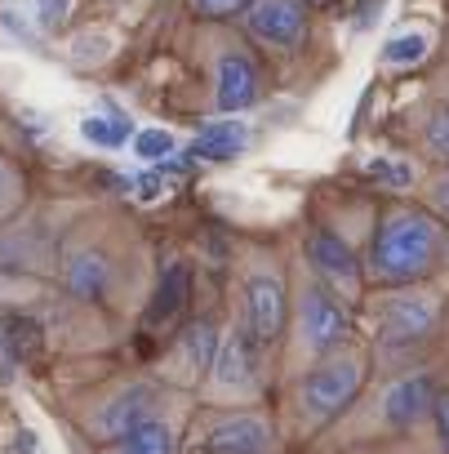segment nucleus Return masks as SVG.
I'll use <instances>...</instances> for the list:
<instances>
[{
    "mask_svg": "<svg viewBox=\"0 0 449 454\" xmlns=\"http://www.w3.org/2000/svg\"><path fill=\"white\" fill-rule=\"evenodd\" d=\"M191 303V268L182 259H174L169 268H160L151 294H147V308H143V330H178L182 325V312Z\"/></svg>",
    "mask_w": 449,
    "mask_h": 454,
    "instance_id": "13",
    "label": "nucleus"
},
{
    "mask_svg": "<svg viewBox=\"0 0 449 454\" xmlns=\"http://www.w3.org/2000/svg\"><path fill=\"white\" fill-rule=\"evenodd\" d=\"M307 5H334V0H307Z\"/></svg>",
    "mask_w": 449,
    "mask_h": 454,
    "instance_id": "31",
    "label": "nucleus"
},
{
    "mask_svg": "<svg viewBox=\"0 0 449 454\" xmlns=\"http://www.w3.org/2000/svg\"><path fill=\"white\" fill-rule=\"evenodd\" d=\"M27 200V183H23V169L10 160V152L0 147V223H10Z\"/></svg>",
    "mask_w": 449,
    "mask_h": 454,
    "instance_id": "18",
    "label": "nucleus"
},
{
    "mask_svg": "<svg viewBox=\"0 0 449 454\" xmlns=\"http://www.w3.org/2000/svg\"><path fill=\"white\" fill-rule=\"evenodd\" d=\"M14 441H19V445H14L19 454H36V432H27V427H23V432H19Z\"/></svg>",
    "mask_w": 449,
    "mask_h": 454,
    "instance_id": "30",
    "label": "nucleus"
},
{
    "mask_svg": "<svg viewBox=\"0 0 449 454\" xmlns=\"http://www.w3.org/2000/svg\"><path fill=\"white\" fill-rule=\"evenodd\" d=\"M250 41L276 54H294L307 41V0H250L241 10Z\"/></svg>",
    "mask_w": 449,
    "mask_h": 454,
    "instance_id": "9",
    "label": "nucleus"
},
{
    "mask_svg": "<svg viewBox=\"0 0 449 454\" xmlns=\"http://www.w3.org/2000/svg\"><path fill=\"white\" fill-rule=\"evenodd\" d=\"M174 152H178V143H174L169 129H138V134H134V156L147 160V165H160V160H169Z\"/></svg>",
    "mask_w": 449,
    "mask_h": 454,
    "instance_id": "22",
    "label": "nucleus"
},
{
    "mask_svg": "<svg viewBox=\"0 0 449 454\" xmlns=\"http://www.w3.org/2000/svg\"><path fill=\"white\" fill-rule=\"evenodd\" d=\"M67 14H72V0H36V32H45V36L63 32Z\"/></svg>",
    "mask_w": 449,
    "mask_h": 454,
    "instance_id": "24",
    "label": "nucleus"
},
{
    "mask_svg": "<svg viewBox=\"0 0 449 454\" xmlns=\"http://www.w3.org/2000/svg\"><path fill=\"white\" fill-rule=\"evenodd\" d=\"M303 250H307L312 277H316L321 286H329L334 294H356V290H360L365 268H360L356 250H352L338 232H329V227H312V232L303 237Z\"/></svg>",
    "mask_w": 449,
    "mask_h": 454,
    "instance_id": "11",
    "label": "nucleus"
},
{
    "mask_svg": "<svg viewBox=\"0 0 449 454\" xmlns=\"http://www.w3.org/2000/svg\"><path fill=\"white\" fill-rule=\"evenodd\" d=\"M58 286L67 290V299L76 303H107L116 290V272H120V254L112 250L103 227H81V232L63 237L58 246Z\"/></svg>",
    "mask_w": 449,
    "mask_h": 454,
    "instance_id": "2",
    "label": "nucleus"
},
{
    "mask_svg": "<svg viewBox=\"0 0 449 454\" xmlns=\"http://www.w3.org/2000/svg\"><path fill=\"white\" fill-rule=\"evenodd\" d=\"M209 392L213 396H254L259 392V348L254 339L245 334V325L236 321L232 330H222L218 339V352L209 361Z\"/></svg>",
    "mask_w": 449,
    "mask_h": 454,
    "instance_id": "8",
    "label": "nucleus"
},
{
    "mask_svg": "<svg viewBox=\"0 0 449 454\" xmlns=\"http://www.w3.org/2000/svg\"><path fill=\"white\" fill-rule=\"evenodd\" d=\"M378 5H383V0H360V10H356L360 19H356V27H369V23H374V14H378Z\"/></svg>",
    "mask_w": 449,
    "mask_h": 454,
    "instance_id": "29",
    "label": "nucleus"
},
{
    "mask_svg": "<svg viewBox=\"0 0 449 454\" xmlns=\"http://www.w3.org/2000/svg\"><path fill=\"white\" fill-rule=\"evenodd\" d=\"M81 138L85 143H94V147H125L129 143V121L125 116H98V112H89L85 121H81Z\"/></svg>",
    "mask_w": 449,
    "mask_h": 454,
    "instance_id": "19",
    "label": "nucleus"
},
{
    "mask_svg": "<svg viewBox=\"0 0 449 454\" xmlns=\"http://www.w3.org/2000/svg\"><path fill=\"white\" fill-rule=\"evenodd\" d=\"M245 147H250V125H245V121H213V125H205V129L191 138L187 156H191L196 165H228V160H236Z\"/></svg>",
    "mask_w": 449,
    "mask_h": 454,
    "instance_id": "16",
    "label": "nucleus"
},
{
    "mask_svg": "<svg viewBox=\"0 0 449 454\" xmlns=\"http://www.w3.org/2000/svg\"><path fill=\"white\" fill-rule=\"evenodd\" d=\"M431 205H436V218L449 223V178H436V187H431Z\"/></svg>",
    "mask_w": 449,
    "mask_h": 454,
    "instance_id": "28",
    "label": "nucleus"
},
{
    "mask_svg": "<svg viewBox=\"0 0 449 454\" xmlns=\"http://www.w3.org/2000/svg\"><path fill=\"white\" fill-rule=\"evenodd\" d=\"M365 174L378 178V183L391 187V192H405V187L414 183V169H409L405 160H396V156H369V160H365Z\"/></svg>",
    "mask_w": 449,
    "mask_h": 454,
    "instance_id": "23",
    "label": "nucleus"
},
{
    "mask_svg": "<svg viewBox=\"0 0 449 454\" xmlns=\"http://www.w3.org/2000/svg\"><path fill=\"white\" fill-rule=\"evenodd\" d=\"M259 98H263V76L254 59L241 45H222V54H213V112L241 116Z\"/></svg>",
    "mask_w": 449,
    "mask_h": 454,
    "instance_id": "10",
    "label": "nucleus"
},
{
    "mask_svg": "<svg viewBox=\"0 0 449 454\" xmlns=\"http://www.w3.org/2000/svg\"><path fill=\"white\" fill-rule=\"evenodd\" d=\"M431 401H436V383H431V374H405V379H396L391 387H387V396H383V419L391 423V427H414L418 419H427L431 414Z\"/></svg>",
    "mask_w": 449,
    "mask_h": 454,
    "instance_id": "15",
    "label": "nucleus"
},
{
    "mask_svg": "<svg viewBox=\"0 0 449 454\" xmlns=\"http://www.w3.org/2000/svg\"><path fill=\"white\" fill-rule=\"evenodd\" d=\"M436 325H440V299L431 290L405 286V290H391L378 303V343L387 352L427 343L436 334Z\"/></svg>",
    "mask_w": 449,
    "mask_h": 454,
    "instance_id": "6",
    "label": "nucleus"
},
{
    "mask_svg": "<svg viewBox=\"0 0 449 454\" xmlns=\"http://www.w3.org/2000/svg\"><path fill=\"white\" fill-rule=\"evenodd\" d=\"M360 383H365V361L352 356V352H329V356H321V365L303 379V387H298V410H303L312 423H325V419L343 414V410L356 401Z\"/></svg>",
    "mask_w": 449,
    "mask_h": 454,
    "instance_id": "5",
    "label": "nucleus"
},
{
    "mask_svg": "<svg viewBox=\"0 0 449 454\" xmlns=\"http://www.w3.org/2000/svg\"><path fill=\"white\" fill-rule=\"evenodd\" d=\"M160 396H165L160 383H151V379H125V383L98 392V401H89V410L81 414V427H85L89 441L107 445V441L125 436L129 427L156 419L160 414Z\"/></svg>",
    "mask_w": 449,
    "mask_h": 454,
    "instance_id": "4",
    "label": "nucleus"
},
{
    "mask_svg": "<svg viewBox=\"0 0 449 454\" xmlns=\"http://www.w3.org/2000/svg\"><path fill=\"white\" fill-rule=\"evenodd\" d=\"M347 330H352V317H347L343 299L329 286H321L316 277L303 281V290H298V339H303V348L312 356H329V352L343 348Z\"/></svg>",
    "mask_w": 449,
    "mask_h": 454,
    "instance_id": "7",
    "label": "nucleus"
},
{
    "mask_svg": "<svg viewBox=\"0 0 449 454\" xmlns=\"http://www.w3.org/2000/svg\"><path fill=\"white\" fill-rule=\"evenodd\" d=\"M272 427L263 414H228L205 432V454H263Z\"/></svg>",
    "mask_w": 449,
    "mask_h": 454,
    "instance_id": "14",
    "label": "nucleus"
},
{
    "mask_svg": "<svg viewBox=\"0 0 449 454\" xmlns=\"http://www.w3.org/2000/svg\"><path fill=\"white\" fill-rule=\"evenodd\" d=\"M134 187H138V200H143V205H151V200H160V196L169 192V178H165V169L156 165V169L138 174V183H134Z\"/></svg>",
    "mask_w": 449,
    "mask_h": 454,
    "instance_id": "26",
    "label": "nucleus"
},
{
    "mask_svg": "<svg viewBox=\"0 0 449 454\" xmlns=\"http://www.w3.org/2000/svg\"><path fill=\"white\" fill-rule=\"evenodd\" d=\"M427 50H431L427 32H400L383 45V67H414L427 59Z\"/></svg>",
    "mask_w": 449,
    "mask_h": 454,
    "instance_id": "20",
    "label": "nucleus"
},
{
    "mask_svg": "<svg viewBox=\"0 0 449 454\" xmlns=\"http://www.w3.org/2000/svg\"><path fill=\"white\" fill-rule=\"evenodd\" d=\"M431 419H436V432H440V441H445V450H449V392H436Z\"/></svg>",
    "mask_w": 449,
    "mask_h": 454,
    "instance_id": "27",
    "label": "nucleus"
},
{
    "mask_svg": "<svg viewBox=\"0 0 449 454\" xmlns=\"http://www.w3.org/2000/svg\"><path fill=\"white\" fill-rule=\"evenodd\" d=\"M422 147H427V156H436L440 165H449V103H440L422 121Z\"/></svg>",
    "mask_w": 449,
    "mask_h": 454,
    "instance_id": "21",
    "label": "nucleus"
},
{
    "mask_svg": "<svg viewBox=\"0 0 449 454\" xmlns=\"http://www.w3.org/2000/svg\"><path fill=\"white\" fill-rule=\"evenodd\" d=\"M290 321V286L272 259H250L241 277V325L259 352L276 348Z\"/></svg>",
    "mask_w": 449,
    "mask_h": 454,
    "instance_id": "3",
    "label": "nucleus"
},
{
    "mask_svg": "<svg viewBox=\"0 0 449 454\" xmlns=\"http://www.w3.org/2000/svg\"><path fill=\"white\" fill-rule=\"evenodd\" d=\"M250 0H191V10L205 19V23H222V19H236Z\"/></svg>",
    "mask_w": 449,
    "mask_h": 454,
    "instance_id": "25",
    "label": "nucleus"
},
{
    "mask_svg": "<svg viewBox=\"0 0 449 454\" xmlns=\"http://www.w3.org/2000/svg\"><path fill=\"white\" fill-rule=\"evenodd\" d=\"M174 348H169V370L178 383H200V374H209V361L218 352V321L213 317H196V321H182L178 334H169Z\"/></svg>",
    "mask_w": 449,
    "mask_h": 454,
    "instance_id": "12",
    "label": "nucleus"
},
{
    "mask_svg": "<svg viewBox=\"0 0 449 454\" xmlns=\"http://www.w3.org/2000/svg\"><path fill=\"white\" fill-rule=\"evenodd\" d=\"M449 250V227L422 205H391L374 232L365 277L383 290L422 286Z\"/></svg>",
    "mask_w": 449,
    "mask_h": 454,
    "instance_id": "1",
    "label": "nucleus"
},
{
    "mask_svg": "<svg viewBox=\"0 0 449 454\" xmlns=\"http://www.w3.org/2000/svg\"><path fill=\"white\" fill-rule=\"evenodd\" d=\"M98 454H178V427L165 414H156V419L129 427L125 436L98 445Z\"/></svg>",
    "mask_w": 449,
    "mask_h": 454,
    "instance_id": "17",
    "label": "nucleus"
}]
</instances>
